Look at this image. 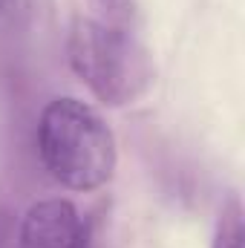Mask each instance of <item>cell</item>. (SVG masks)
Listing matches in <instances>:
<instances>
[{"mask_svg": "<svg viewBox=\"0 0 245 248\" xmlns=\"http://www.w3.org/2000/svg\"><path fill=\"white\" fill-rule=\"evenodd\" d=\"M211 248H245V217H243V202L237 193H231L219 211L216 231Z\"/></svg>", "mask_w": 245, "mask_h": 248, "instance_id": "cell-4", "label": "cell"}, {"mask_svg": "<svg viewBox=\"0 0 245 248\" xmlns=\"http://www.w3.org/2000/svg\"><path fill=\"white\" fill-rule=\"evenodd\" d=\"M38 153L55 182L69 190H95L116 173V136L78 98H55L38 119Z\"/></svg>", "mask_w": 245, "mask_h": 248, "instance_id": "cell-1", "label": "cell"}, {"mask_svg": "<svg viewBox=\"0 0 245 248\" xmlns=\"http://www.w3.org/2000/svg\"><path fill=\"white\" fill-rule=\"evenodd\" d=\"M92 9V17L119 26V29H136V3L133 0H87Z\"/></svg>", "mask_w": 245, "mask_h": 248, "instance_id": "cell-5", "label": "cell"}, {"mask_svg": "<svg viewBox=\"0 0 245 248\" xmlns=\"http://www.w3.org/2000/svg\"><path fill=\"white\" fill-rule=\"evenodd\" d=\"M90 228L69 199H41L29 205L20 222V248H87Z\"/></svg>", "mask_w": 245, "mask_h": 248, "instance_id": "cell-3", "label": "cell"}, {"mask_svg": "<svg viewBox=\"0 0 245 248\" xmlns=\"http://www.w3.org/2000/svg\"><path fill=\"white\" fill-rule=\"evenodd\" d=\"M66 49L72 72L107 107L136 104L153 84V61L136 29L78 17Z\"/></svg>", "mask_w": 245, "mask_h": 248, "instance_id": "cell-2", "label": "cell"}, {"mask_svg": "<svg viewBox=\"0 0 245 248\" xmlns=\"http://www.w3.org/2000/svg\"><path fill=\"white\" fill-rule=\"evenodd\" d=\"M17 0H0V15H12Z\"/></svg>", "mask_w": 245, "mask_h": 248, "instance_id": "cell-6", "label": "cell"}]
</instances>
